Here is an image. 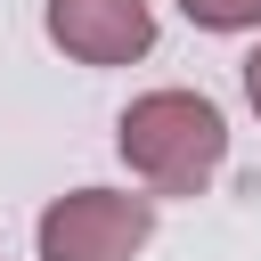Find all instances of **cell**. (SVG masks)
I'll list each match as a JSON object with an SVG mask.
<instances>
[{"instance_id": "6da1fadb", "label": "cell", "mask_w": 261, "mask_h": 261, "mask_svg": "<svg viewBox=\"0 0 261 261\" xmlns=\"http://www.w3.org/2000/svg\"><path fill=\"white\" fill-rule=\"evenodd\" d=\"M114 147L155 196H204L212 171L228 163V122L204 90H147L122 106Z\"/></svg>"}, {"instance_id": "5b68a950", "label": "cell", "mask_w": 261, "mask_h": 261, "mask_svg": "<svg viewBox=\"0 0 261 261\" xmlns=\"http://www.w3.org/2000/svg\"><path fill=\"white\" fill-rule=\"evenodd\" d=\"M245 98H253V114H261V49L245 57Z\"/></svg>"}, {"instance_id": "7a4b0ae2", "label": "cell", "mask_w": 261, "mask_h": 261, "mask_svg": "<svg viewBox=\"0 0 261 261\" xmlns=\"http://www.w3.org/2000/svg\"><path fill=\"white\" fill-rule=\"evenodd\" d=\"M147 237H155V196L130 188H73L33 228L41 261H139Z\"/></svg>"}, {"instance_id": "3957f363", "label": "cell", "mask_w": 261, "mask_h": 261, "mask_svg": "<svg viewBox=\"0 0 261 261\" xmlns=\"http://www.w3.org/2000/svg\"><path fill=\"white\" fill-rule=\"evenodd\" d=\"M41 24L73 65H130V57L155 49V8L147 0H49Z\"/></svg>"}, {"instance_id": "277c9868", "label": "cell", "mask_w": 261, "mask_h": 261, "mask_svg": "<svg viewBox=\"0 0 261 261\" xmlns=\"http://www.w3.org/2000/svg\"><path fill=\"white\" fill-rule=\"evenodd\" d=\"M179 16L204 24V33H253L261 24V0H179Z\"/></svg>"}]
</instances>
